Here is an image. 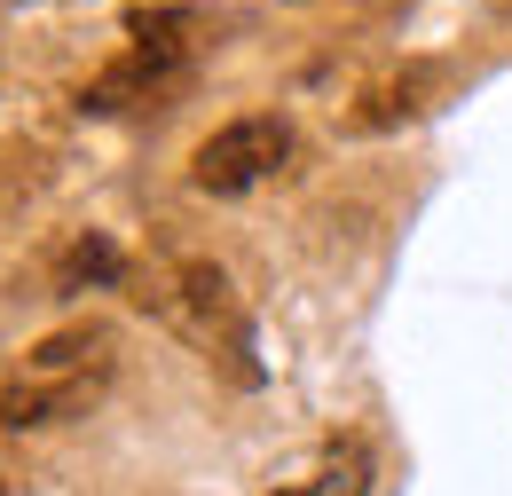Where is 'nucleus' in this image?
I'll return each instance as SVG.
<instances>
[{
    "instance_id": "1",
    "label": "nucleus",
    "mask_w": 512,
    "mask_h": 496,
    "mask_svg": "<svg viewBox=\"0 0 512 496\" xmlns=\"http://www.w3.org/2000/svg\"><path fill=\"white\" fill-rule=\"evenodd\" d=\"M103 386H111V331L103 323H71V331L40 339L32 355H16L0 371V426L32 434V426L87 418Z\"/></svg>"
},
{
    "instance_id": "2",
    "label": "nucleus",
    "mask_w": 512,
    "mask_h": 496,
    "mask_svg": "<svg viewBox=\"0 0 512 496\" xmlns=\"http://www.w3.org/2000/svg\"><path fill=\"white\" fill-rule=\"evenodd\" d=\"M142 300H158V315L182 331V339H197L205 355H221L229 371H237V386H253L260 363H253V323H245V308H237V292H229V276L213 268V260H182L158 292H142Z\"/></svg>"
},
{
    "instance_id": "3",
    "label": "nucleus",
    "mask_w": 512,
    "mask_h": 496,
    "mask_svg": "<svg viewBox=\"0 0 512 496\" xmlns=\"http://www.w3.org/2000/svg\"><path fill=\"white\" fill-rule=\"evenodd\" d=\"M292 158V126L284 119H229L221 134H205L190 158V182L205 197H245L253 182H268Z\"/></svg>"
},
{
    "instance_id": "4",
    "label": "nucleus",
    "mask_w": 512,
    "mask_h": 496,
    "mask_svg": "<svg viewBox=\"0 0 512 496\" xmlns=\"http://www.w3.org/2000/svg\"><path fill=\"white\" fill-rule=\"evenodd\" d=\"M268 496H371V449L363 441H331V449H316V465L300 481H284Z\"/></svg>"
},
{
    "instance_id": "5",
    "label": "nucleus",
    "mask_w": 512,
    "mask_h": 496,
    "mask_svg": "<svg viewBox=\"0 0 512 496\" xmlns=\"http://www.w3.org/2000/svg\"><path fill=\"white\" fill-rule=\"evenodd\" d=\"M119 276H127V260H119L111 237H71L64 260H56V284L64 292H79V284H119Z\"/></svg>"
},
{
    "instance_id": "6",
    "label": "nucleus",
    "mask_w": 512,
    "mask_h": 496,
    "mask_svg": "<svg viewBox=\"0 0 512 496\" xmlns=\"http://www.w3.org/2000/svg\"><path fill=\"white\" fill-rule=\"evenodd\" d=\"M0 496H8V465H0Z\"/></svg>"
}]
</instances>
